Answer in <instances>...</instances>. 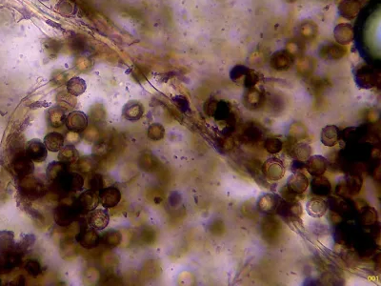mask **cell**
Returning <instances> with one entry per match:
<instances>
[{
  "label": "cell",
  "instance_id": "6da1fadb",
  "mask_svg": "<svg viewBox=\"0 0 381 286\" xmlns=\"http://www.w3.org/2000/svg\"><path fill=\"white\" fill-rule=\"evenodd\" d=\"M19 191L24 198L28 200H35L43 197L46 190L43 182L35 177L28 176L20 179Z\"/></svg>",
  "mask_w": 381,
  "mask_h": 286
},
{
  "label": "cell",
  "instance_id": "7a4b0ae2",
  "mask_svg": "<svg viewBox=\"0 0 381 286\" xmlns=\"http://www.w3.org/2000/svg\"><path fill=\"white\" fill-rule=\"evenodd\" d=\"M13 169L20 179L31 176L35 171L34 161L27 156L25 150L21 149L13 158Z\"/></svg>",
  "mask_w": 381,
  "mask_h": 286
},
{
  "label": "cell",
  "instance_id": "3957f363",
  "mask_svg": "<svg viewBox=\"0 0 381 286\" xmlns=\"http://www.w3.org/2000/svg\"><path fill=\"white\" fill-rule=\"evenodd\" d=\"M78 214H79V211L76 204H61L54 210V221L56 224L62 227L69 226L73 221H75Z\"/></svg>",
  "mask_w": 381,
  "mask_h": 286
},
{
  "label": "cell",
  "instance_id": "277c9868",
  "mask_svg": "<svg viewBox=\"0 0 381 286\" xmlns=\"http://www.w3.org/2000/svg\"><path fill=\"white\" fill-rule=\"evenodd\" d=\"M78 242L82 247L86 249H93L100 243V237L95 228L89 226H82L79 233L76 237Z\"/></svg>",
  "mask_w": 381,
  "mask_h": 286
},
{
  "label": "cell",
  "instance_id": "5b68a950",
  "mask_svg": "<svg viewBox=\"0 0 381 286\" xmlns=\"http://www.w3.org/2000/svg\"><path fill=\"white\" fill-rule=\"evenodd\" d=\"M27 156L34 162H43L48 156V149L43 142L38 139H31L28 141L25 148Z\"/></svg>",
  "mask_w": 381,
  "mask_h": 286
},
{
  "label": "cell",
  "instance_id": "8992f818",
  "mask_svg": "<svg viewBox=\"0 0 381 286\" xmlns=\"http://www.w3.org/2000/svg\"><path fill=\"white\" fill-rule=\"evenodd\" d=\"M98 202L99 197L97 192L89 189L79 196L76 201V206L78 207L79 213H89L96 208Z\"/></svg>",
  "mask_w": 381,
  "mask_h": 286
},
{
  "label": "cell",
  "instance_id": "52a82bcc",
  "mask_svg": "<svg viewBox=\"0 0 381 286\" xmlns=\"http://www.w3.org/2000/svg\"><path fill=\"white\" fill-rule=\"evenodd\" d=\"M99 201L105 208H113L117 206L121 200V193L117 188L110 186L98 192Z\"/></svg>",
  "mask_w": 381,
  "mask_h": 286
},
{
  "label": "cell",
  "instance_id": "ba28073f",
  "mask_svg": "<svg viewBox=\"0 0 381 286\" xmlns=\"http://www.w3.org/2000/svg\"><path fill=\"white\" fill-rule=\"evenodd\" d=\"M65 124L68 131L80 133L86 130L88 127V117L83 112L75 111L66 117Z\"/></svg>",
  "mask_w": 381,
  "mask_h": 286
},
{
  "label": "cell",
  "instance_id": "9c48e42d",
  "mask_svg": "<svg viewBox=\"0 0 381 286\" xmlns=\"http://www.w3.org/2000/svg\"><path fill=\"white\" fill-rule=\"evenodd\" d=\"M377 78L378 77L375 75L372 67L365 64H362L359 67H357L356 75H355L357 85L362 88H367V89L371 88L374 86Z\"/></svg>",
  "mask_w": 381,
  "mask_h": 286
},
{
  "label": "cell",
  "instance_id": "30bf717a",
  "mask_svg": "<svg viewBox=\"0 0 381 286\" xmlns=\"http://www.w3.org/2000/svg\"><path fill=\"white\" fill-rule=\"evenodd\" d=\"M362 186V180L359 177H355V176H350L341 183H338V194L340 196H354L361 189Z\"/></svg>",
  "mask_w": 381,
  "mask_h": 286
},
{
  "label": "cell",
  "instance_id": "8fae6325",
  "mask_svg": "<svg viewBox=\"0 0 381 286\" xmlns=\"http://www.w3.org/2000/svg\"><path fill=\"white\" fill-rule=\"evenodd\" d=\"M110 221L109 213L104 209H95L89 213L88 224L95 230L105 229Z\"/></svg>",
  "mask_w": 381,
  "mask_h": 286
},
{
  "label": "cell",
  "instance_id": "7c38bea8",
  "mask_svg": "<svg viewBox=\"0 0 381 286\" xmlns=\"http://www.w3.org/2000/svg\"><path fill=\"white\" fill-rule=\"evenodd\" d=\"M265 95L256 88H250L243 97V103L249 110H257L265 104Z\"/></svg>",
  "mask_w": 381,
  "mask_h": 286
},
{
  "label": "cell",
  "instance_id": "4fadbf2b",
  "mask_svg": "<svg viewBox=\"0 0 381 286\" xmlns=\"http://www.w3.org/2000/svg\"><path fill=\"white\" fill-rule=\"evenodd\" d=\"M17 251L15 234L12 231H0V254L7 256Z\"/></svg>",
  "mask_w": 381,
  "mask_h": 286
},
{
  "label": "cell",
  "instance_id": "5bb4252c",
  "mask_svg": "<svg viewBox=\"0 0 381 286\" xmlns=\"http://www.w3.org/2000/svg\"><path fill=\"white\" fill-rule=\"evenodd\" d=\"M144 113V107L139 101H129L122 110L123 118L128 122L139 121Z\"/></svg>",
  "mask_w": 381,
  "mask_h": 286
},
{
  "label": "cell",
  "instance_id": "9a60e30c",
  "mask_svg": "<svg viewBox=\"0 0 381 286\" xmlns=\"http://www.w3.org/2000/svg\"><path fill=\"white\" fill-rule=\"evenodd\" d=\"M293 55L287 51L277 52L271 59V66L278 71H286L290 69L293 64Z\"/></svg>",
  "mask_w": 381,
  "mask_h": 286
},
{
  "label": "cell",
  "instance_id": "2e32d148",
  "mask_svg": "<svg viewBox=\"0 0 381 286\" xmlns=\"http://www.w3.org/2000/svg\"><path fill=\"white\" fill-rule=\"evenodd\" d=\"M280 232V225L274 217H266L262 223V234L269 243L274 242Z\"/></svg>",
  "mask_w": 381,
  "mask_h": 286
},
{
  "label": "cell",
  "instance_id": "e0dca14e",
  "mask_svg": "<svg viewBox=\"0 0 381 286\" xmlns=\"http://www.w3.org/2000/svg\"><path fill=\"white\" fill-rule=\"evenodd\" d=\"M263 173L273 181L280 180L284 175L283 164L278 159H270L262 168Z\"/></svg>",
  "mask_w": 381,
  "mask_h": 286
},
{
  "label": "cell",
  "instance_id": "ac0fdd59",
  "mask_svg": "<svg viewBox=\"0 0 381 286\" xmlns=\"http://www.w3.org/2000/svg\"><path fill=\"white\" fill-rule=\"evenodd\" d=\"M305 167L313 177H318L326 171L327 161L323 156H314L307 160Z\"/></svg>",
  "mask_w": 381,
  "mask_h": 286
},
{
  "label": "cell",
  "instance_id": "d6986e66",
  "mask_svg": "<svg viewBox=\"0 0 381 286\" xmlns=\"http://www.w3.org/2000/svg\"><path fill=\"white\" fill-rule=\"evenodd\" d=\"M262 137V131L255 123H249L243 129L240 139L246 144H252L258 142Z\"/></svg>",
  "mask_w": 381,
  "mask_h": 286
},
{
  "label": "cell",
  "instance_id": "ffe728a7",
  "mask_svg": "<svg viewBox=\"0 0 381 286\" xmlns=\"http://www.w3.org/2000/svg\"><path fill=\"white\" fill-rule=\"evenodd\" d=\"M65 138L58 132H51L44 138V144L51 152H59L64 146Z\"/></svg>",
  "mask_w": 381,
  "mask_h": 286
},
{
  "label": "cell",
  "instance_id": "44dd1931",
  "mask_svg": "<svg viewBox=\"0 0 381 286\" xmlns=\"http://www.w3.org/2000/svg\"><path fill=\"white\" fill-rule=\"evenodd\" d=\"M65 120H66L65 110L62 109L59 106L52 107L51 109H49L47 113V121L53 128L61 127L65 123Z\"/></svg>",
  "mask_w": 381,
  "mask_h": 286
},
{
  "label": "cell",
  "instance_id": "7402d4cb",
  "mask_svg": "<svg viewBox=\"0 0 381 286\" xmlns=\"http://www.w3.org/2000/svg\"><path fill=\"white\" fill-rule=\"evenodd\" d=\"M290 191L295 193L296 195L303 193L308 187V180L303 175H294L289 178L288 185L286 186Z\"/></svg>",
  "mask_w": 381,
  "mask_h": 286
},
{
  "label": "cell",
  "instance_id": "603a6c76",
  "mask_svg": "<svg viewBox=\"0 0 381 286\" xmlns=\"http://www.w3.org/2000/svg\"><path fill=\"white\" fill-rule=\"evenodd\" d=\"M312 191L313 194L321 197L328 196L331 192V183L322 176L314 177L312 182Z\"/></svg>",
  "mask_w": 381,
  "mask_h": 286
},
{
  "label": "cell",
  "instance_id": "cb8c5ba5",
  "mask_svg": "<svg viewBox=\"0 0 381 286\" xmlns=\"http://www.w3.org/2000/svg\"><path fill=\"white\" fill-rule=\"evenodd\" d=\"M360 8L359 0H343L339 6V10L344 18L352 19L355 18Z\"/></svg>",
  "mask_w": 381,
  "mask_h": 286
},
{
  "label": "cell",
  "instance_id": "d4e9b609",
  "mask_svg": "<svg viewBox=\"0 0 381 286\" xmlns=\"http://www.w3.org/2000/svg\"><path fill=\"white\" fill-rule=\"evenodd\" d=\"M320 52L323 59L338 60L345 54L346 49L339 45H324Z\"/></svg>",
  "mask_w": 381,
  "mask_h": 286
},
{
  "label": "cell",
  "instance_id": "484cf974",
  "mask_svg": "<svg viewBox=\"0 0 381 286\" xmlns=\"http://www.w3.org/2000/svg\"><path fill=\"white\" fill-rule=\"evenodd\" d=\"M67 163L62 161H53L52 163L48 165L46 175L48 178V181L50 182H55L58 178L65 172H67Z\"/></svg>",
  "mask_w": 381,
  "mask_h": 286
},
{
  "label": "cell",
  "instance_id": "4316f807",
  "mask_svg": "<svg viewBox=\"0 0 381 286\" xmlns=\"http://www.w3.org/2000/svg\"><path fill=\"white\" fill-rule=\"evenodd\" d=\"M278 200L277 197L271 194L264 195L259 200V210L265 214H272L277 210Z\"/></svg>",
  "mask_w": 381,
  "mask_h": 286
},
{
  "label": "cell",
  "instance_id": "83f0119b",
  "mask_svg": "<svg viewBox=\"0 0 381 286\" xmlns=\"http://www.w3.org/2000/svg\"><path fill=\"white\" fill-rule=\"evenodd\" d=\"M327 203L321 199H313V200H309L307 203V212L309 213L310 216L312 217H321L323 216L326 211H327Z\"/></svg>",
  "mask_w": 381,
  "mask_h": 286
},
{
  "label": "cell",
  "instance_id": "f1b7e54d",
  "mask_svg": "<svg viewBox=\"0 0 381 286\" xmlns=\"http://www.w3.org/2000/svg\"><path fill=\"white\" fill-rule=\"evenodd\" d=\"M78 157H79V154H78L77 148L75 147V145H71V144H66L61 148L58 156H57L59 161L65 162V163L76 162L78 161Z\"/></svg>",
  "mask_w": 381,
  "mask_h": 286
},
{
  "label": "cell",
  "instance_id": "f546056e",
  "mask_svg": "<svg viewBox=\"0 0 381 286\" xmlns=\"http://www.w3.org/2000/svg\"><path fill=\"white\" fill-rule=\"evenodd\" d=\"M338 138H340L339 131H338V127H336L334 125L327 126L322 131L321 140H322V143L325 144L326 146H330V147L334 146L337 143Z\"/></svg>",
  "mask_w": 381,
  "mask_h": 286
},
{
  "label": "cell",
  "instance_id": "4dcf8cb0",
  "mask_svg": "<svg viewBox=\"0 0 381 286\" xmlns=\"http://www.w3.org/2000/svg\"><path fill=\"white\" fill-rule=\"evenodd\" d=\"M67 90L69 94L74 96L82 95L86 90V83L81 78H72L67 83Z\"/></svg>",
  "mask_w": 381,
  "mask_h": 286
},
{
  "label": "cell",
  "instance_id": "1f68e13d",
  "mask_svg": "<svg viewBox=\"0 0 381 286\" xmlns=\"http://www.w3.org/2000/svg\"><path fill=\"white\" fill-rule=\"evenodd\" d=\"M335 35L339 43H349L353 38L352 28L349 25H343V24L338 25L335 31Z\"/></svg>",
  "mask_w": 381,
  "mask_h": 286
},
{
  "label": "cell",
  "instance_id": "d6a6232c",
  "mask_svg": "<svg viewBox=\"0 0 381 286\" xmlns=\"http://www.w3.org/2000/svg\"><path fill=\"white\" fill-rule=\"evenodd\" d=\"M122 236L119 231L116 230H111L105 233L102 239V242L104 243L106 247L109 248H114L116 247L119 243H121Z\"/></svg>",
  "mask_w": 381,
  "mask_h": 286
},
{
  "label": "cell",
  "instance_id": "836d02e7",
  "mask_svg": "<svg viewBox=\"0 0 381 286\" xmlns=\"http://www.w3.org/2000/svg\"><path fill=\"white\" fill-rule=\"evenodd\" d=\"M35 243V237L34 235H26L22 238L21 242L17 244V251L24 256L27 252L30 251Z\"/></svg>",
  "mask_w": 381,
  "mask_h": 286
},
{
  "label": "cell",
  "instance_id": "e575fe53",
  "mask_svg": "<svg viewBox=\"0 0 381 286\" xmlns=\"http://www.w3.org/2000/svg\"><path fill=\"white\" fill-rule=\"evenodd\" d=\"M104 177L100 174H92L88 179V186L90 190L99 192L104 188Z\"/></svg>",
  "mask_w": 381,
  "mask_h": 286
},
{
  "label": "cell",
  "instance_id": "d590c367",
  "mask_svg": "<svg viewBox=\"0 0 381 286\" xmlns=\"http://www.w3.org/2000/svg\"><path fill=\"white\" fill-rule=\"evenodd\" d=\"M314 61L310 59V58H303L301 59L298 64H297V71L299 74L303 76H308L312 74L313 68H314Z\"/></svg>",
  "mask_w": 381,
  "mask_h": 286
},
{
  "label": "cell",
  "instance_id": "8d00e7d4",
  "mask_svg": "<svg viewBox=\"0 0 381 286\" xmlns=\"http://www.w3.org/2000/svg\"><path fill=\"white\" fill-rule=\"evenodd\" d=\"M305 50V45L301 39H292L287 44V52L291 55H300Z\"/></svg>",
  "mask_w": 381,
  "mask_h": 286
},
{
  "label": "cell",
  "instance_id": "74e56055",
  "mask_svg": "<svg viewBox=\"0 0 381 286\" xmlns=\"http://www.w3.org/2000/svg\"><path fill=\"white\" fill-rule=\"evenodd\" d=\"M165 136L164 127L159 123L152 124L148 129V138L152 140H160Z\"/></svg>",
  "mask_w": 381,
  "mask_h": 286
},
{
  "label": "cell",
  "instance_id": "f35d334b",
  "mask_svg": "<svg viewBox=\"0 0 381 286\" xmlns=\"http://www.w3.org/2000/svg\"><path fill=\"white\" fill-rule=\"evenodd\" d=\"M318 33V27L312 21H306L300 26V34L305 39H311Z\"/></svg>",
  "mask_w": 381,
  "mask_h": 286
},
{
  "label": "cell",
  "instance_id": "ab89813d",
  "mask_svg": "<svg viewBox=\"0 0 381 286\" xmlns=\"http://www.w3.org/2000/svg\"><path fill=\"white\" fill-rule=\"evenodd\" d=\"M73 96L74 95H72L71 94L67 95L65 93H61L57 95V102L59 103V107L64 109L65 111L73 108L76 105V100Z\"/></svg>",
  "mask_w": 381,
  "mask_h": 286
},
{
  "label": "cell",
  "instance_id": "60d3db41",
  "mask_svg": "<svg viewBox=\"0 0 381 286\" xmlns=\"http://www.w3.org/2000/svg\"><path fill=\"white\" fill-rule=\"evenodd\" d=\"M25 270L27 271V273L32 276V277H37L41 274L42 272V267H41V264L37 261L36 260H28L25 264Z\"/></svg>",
  "mask_w": 381,
  "mask_h": 286
},
{
  "label": "cell",
  "instance_id": "b9f144b4",
  "mask_svg": "<svg viewBox=\"0 0 381 286\" xmlns=\"http://www.w3.org/2000/svg\"><path fill=\"white\" fill-rule=\"evenodd\" d=\"M78 168L82 173H89L92 172L95 167V161L91 157H82L78 159Z\"/></svg>",
  "mask_w": 381,
  "mask_h": 286
},
{
  "label": "cell",
  "instance_id": "7bdbcfd3",
  "mask_svg": "<svg viewBox=\"0 0 381 286\" xmlns=\"http://www.w3.org/2000/svg\"><path fill=\"white\" fill-rule=\"evenodd\" d=\"M310 152H311V149L305 144H298L293 150V154L295 156L296 160H299V161H303L304 159H306L308 155L310 154Z\"/></svg>",
  "mask_w": 381,
  "mask_h": 286
},
{
  "label": "cell",
  "instance_id": "ee69618b",
  "mask_svg": "<svg viewBox=\"0 0 381 286\" xmlns=\"http://www.w3.org/2000/svg\"><path fill=\"white\" fill-rule=\"evenodd\" d=\"M265 149L271 154H277L282 149V142L278 139H268L265 141Z\"/></svg>",
  "mask_w": 381,
  "mask_h": 286
},
{
  "label": "cell",
  "instance_id": "f6af8a7d",
  "mask_svg": "<svg viewBox=\"0 0 381 286\" xmlns=\"http://www.w3.org/2000/svg\"><path fill=\"white\" fill-rule=\"evenodd\" d=\"M259 80H260V76L255 71L249 70L246 77L243 79V82L245 86L250 89V88H253L255 85L259 82Z\"/></svg>",
  "mask_w": 381,
  "mask_h": 286
},
{
  "label": "cell",
  "instance_id": "bcb514c9",
  "mask_svg": "<svg viewBox=\"0 0 381 286\" xmlns=\"http://www.w3.org/2000/svg\"><path fill=\"white\" fill-rule=\"evenodd\" d=\"M248 71L249 69L244 66H236L231 72V78L235 82H238L239 80H243L245 78Z\"/></svg>",
  "mask_w": 381,
  "mask_h": 286
},
{
  "label": "cell",
  "instance_id": "7dc6e473",
  "mask_svg": "<svg viewBox=\"0 0 381 286\" xmlns=\"http://www.w3.org/2000/svg\"><path fill=\"white\" fill-rule=\"evenodd\" d=\"M362 216H363V222L366 225L374 223V220L377 218L376 212L374 211V209L372 208L365 209Z\"/></svg>",
  "mask_w": 381,
  "mask_h": 286
},
{
  "label": "cell",
  "instance_id": "c3c4849f",
  "mask_svg": "<svg viewBox=\"0 0 381 286\" xmlns=\"http://www.w3.org/2000/svg\"><path fill=\"white\" fill-rule=\"evenodd\" d=\"M218 146L220 148V150L227 152V151H231L233 148L234 147V139L227 137V138H223V139H220L219 142H218Z\"/></svg>",
  "mask_w": 381,
  "mask_h": 286
},
{
  "label": "cell",
  "instance_id": "681fc988",
  "mask_svg": "<svg viewBox=\"0 0 381 286\" xmlns=\"http://www.w3.org/2000/svg\"><path fill=\"white\" fill-rule=\"evenodd\" d=\"M173 102L181 110L182 112H186L189 109V102L188 100L181 95L173 97Z\"/></svg>",
  "mask_w": 381,
  "mask_h": 286
},
{
  "label": "cell",
  "instance_id": "f907efd6",
  "mask_svg": "<svg viewBox=\"0 0 381 286\" xmlns=\"http://www.w3.org/2000/svg\"><path fill=\"white\" fill-rule=\"evenodd\" d=\"M80 139H81V138H80L79 133L69 131V132L67 133V135H66L65 140L68 142V144H71V145H76V144H78V142L80 141Z\"/></svg>",
  "mask_w": 381,
  "mask_h": 286
},
{
  "label": "cell",
  "instance_id": "816d5d0a",
  "mask_svg": "<svg viewBox=\"0 0 381 286\" xmlns=\"http://www.w3.org/2000/svg\"><path fill=\"white\" fill-rule=\"evenodd\" d=\"M109 150H110L109 144H107L106 142H101V143L96 144V146L94 149V153L96 156H103L104 154L109 152Z\"/></svg>",
  "mask_w": 381,
  "mask_h": 286
},
{
  "label": "cell",
  "instance_id": "f5cc1de1",
  "mask_svg": "<svg viewBox=\"0 0 381 286\" xmlns=\"http://www.w3.org/2000/svg\"><path fill=\"white\" fill-rule=\"evenodd\" d=\"M217 100H214V99H210L206 103H205V107H204V110H205V113L208 115L209 117L211 116H214L215 111H216V108H217Z\"/></svg>",
  "mask_w": 381,
  "mask_h": 286
},
{
  "label": "cell",
  "instance_id": "db71d44e",
  "mask_svg": "<svg viewBox=\"0 0 381 286\" xmlns=\"http://www.w3.org/2000/svg\"><path fill=\"white\" fill-rule=\"evenodd\" d=\"M97 137H98V132H97V129H95V128L88 129L86 135H85V138H87L89 140H93Z\"/></svg>",
  "mask_w": 381,
  "mask_h": 286
},
{
  "label": "cell",
  "instance_id": "11a10c76",
  "mask_svg": "<svg viewBox=\"0 0 381 286\" xmlns=\"http://www.w3.org/2000/svg\"><path fill=\"white\" fill-rule=\"evenodd\" d=\"M287 1H289V2H294L295 0H287Z\"/></svg>",
  "mask_w": 381,
  "mask_h": 286
}]
</instances>
